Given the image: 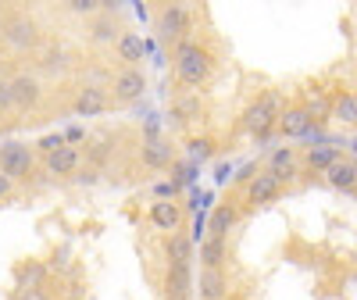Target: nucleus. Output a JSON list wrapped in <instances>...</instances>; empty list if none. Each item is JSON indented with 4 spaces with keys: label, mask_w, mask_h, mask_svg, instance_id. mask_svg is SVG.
Here are the masks:
<instances>
[{
    "label": "nucleus",
    "mask_w": 357,
    "mask_h": 300,
    "mask_svg": "<svg viewBox=\"0 0 357 300\" xmlns=\"http://www.w3.org/2000/svg\"><path fill=\"white\" fill-rule=\"evenodd\" d=\"M11 193H15V179H8L4 172H0V200L11 197Z\"/></svg>",
    "instance_id": "obj_29"
},
{
    "label": "nucleus",
    "mask_w": 357,
    "mask_h": 300,
    "mask_svg": "<svg viewBox=\"0 0 357 300\" xmlns=\"http://www.w3.org/2000/svg\"><path fill=\"white\" fill-rule=\"evenodd\" d=\"M165 254H168L172 268H190L193 264V239L183 236V232H172L168 243H165Z\"/></svg>",
    "instance_id": "obj_13"
},
{
    "label": "nucleus",
    "mask_w": 357,
    "mask_h": 300,
    "mask_svg": "<svg viewBox=\"0 0 357 300\" xmlns=\"http://www.w3.org/2000/svg\"><path fill=\"white\" fill-rule=\"evenodd\" d=\"M190 29V11L183 4H168L161 15H158V33L161 40H178Z\"/></svg>",
    "instance_id": "obj_10"
},
{
    "label": "nucleus",
    "mask_w": 357,
    "mask_h": 300,
    "mask_svg": "<svg viewBox=\"0 0 357 300\" xmlns=\"http://www.w3.org/2000/svg\"><path fill=\"white\" fill-rule=\"evenodd\" d=\"M240 222V211H236L232 204H222V207H215V215H211V236H222L225 239V232Z\"/></svg>",
    "instance_id": "obj_24"
},
{
    "label": "nucleus",
    "mask_w": 357,
    "mask_h": 300,
    "mask_svg": "<svg viewBox=\"0 0 357 300\" xmlns=\"http://www.w3.org/2000/svg\"><path fill=\"white\" fill-rule=\"evenodd\" d=\"M0 172H4L8 179H25L29 172H33V150H29L25 143H8L0 147Z\"/></svg>",
    "instance_id": "obj_4"
},
{
    "label": "nucleus",
    "mask_w": 357,
    "mask_h": 300,
    "mask_svg": "<svg viewBox=\"0 0 357 300\" xmlns=\"http://www.w3.org/2000/svg\"><path fill=\"white\" fill-rule=\"evenodd\" d=\"M282 93L279 89H264V93L254 100V104H247L243 107V114H240V126H243V133H250L254 140H272V133H275V126H279V118H282Z\"/></svg>",
    "instance_id": "obj_1"
},
{
    "label": "nucleus",
    "mask_w": 357,
    "mask_h": 300,
    "mask_svg": "<svg viewBox=\"0 0 357 300\" xmlns=\"http://www.w3.org/2000/svg\"><path fill=\"white\" fill-rule=\"evenodd\" d=\"M336 161H343L340 158V147H307V154H304V165H307V172H329Z\"/></svg>",
    "instance_id": "obj_15"
},
{
    "label": "nucleus",
    "mask_w": 357,
    "mask_h": 300,
    "mask_svg": "<svg viewBox=\"0 0 357 300\" xmlns=\"http://www.w3.org/2000/svg\"><path fill=\"white\" fill-rule=\"evenodd\" d=\"M158 197H175V183H161L158 186Z\"/></svg>",
    "instance_id": "obj_30"
},
{
    "label": "nucleus",
    "mask_w": 357,
    "mask_h": 300,
    "mask_svg": "<svg viewBox=\"0 0 357 300\" xmlns=\"http://www.w3.org/2000/svg\"><path fill=\"white\" fill-rule=\"evenodd\" d=\"M282 183H286V179H282L279 172L264 168V172H257L250 183H247V200H250V204H268V200H275V197L282 193Z\"/></svg>",
    "instance_id": "obj_6"
},
{
    "label": "nucleus",
    "mask_w": 357,
    "mask_h": 300,
    "mask_svg": "<svg viewBox=\"0 0 357 300\" xmlns=\"http://www.w3.org/2000/svg\"><path fill=\"white\" fill-rule=\"evenodd\" d=\"M190 293H193V268H168V297L190 300Z\"/></svg>",
    "instance_id": "obj_17"
},
{
    "label": "nucleus",
    "mask_w": 357,
    "mask_h": 300,
    "mask_svg": "<svg viewBox=\"0 0 357 300\" xmlns=\"http://www.w3.org/2000/svg\"><path fill=\"white\" fill-rule=\"evenodd\" d=\"M65 65H68L65 47H47V50L40 54V68H43V72H61Z\"/></svg>",
    "instance_id": "obj_25"
},
{
    "label": "nucleus",
    "mask_w": 357,
    "mask_h": 300,
    "mask_svg": "<svg viewBox=\"0 0 357 300\" xmlns=\"http://www.w3.org/2000/svg\"><path fill=\"white\" fill-rule=\"evenodd\" d=\"M89 40H93V43H118V40H122V33L114 29V22H111L107 11L89 22Z\"/></svg>",
    "instance_id": "obj_21"
},
{
    "label": "nucleus",
    "mask_w": 357,
    "mask_h": 300,
    "mask_svg": "<svg viewBox=\"0 0 357 300\" xmlns=\"http://www.w3.org/2000/svg\"><path fill=\"white\" fill-rule=\"evenodd\" d=\"M325 179H329V186L336 190H357V161H336L329 172H325Z\"/></svg>",
    "instance_id": "obj_16"
},
{
    "label": "nucleus",
    "mask_w": 357,
    "mask_h": 300,
    "mask_svg": "<svg viewBox=\"0 0 357 300\" xmlns=\"http://www.w3.org/2000/svg\"><path fill=\"white\" fill-rule=\"evenodd\" d=\"M333 118H340L347 126H357V93H350V89L336 93L333 97Z\"/></svg>",
    "instance_id": "obj_22"
},
{
    "label": "nucleus",
    "mask_w": 357,
    "mask_h": 300,
    "mask_svg": "<svg viewBox=\"0 0 357 300\" xmlns=\"http://www.w3.org/2000/svg\"><path fill=\"white\" fill-rule=\"evenodd\" d=\"M190 154L197 161H207L211 158V140H190Z\"/></svg>",
    "instance_id": "obj_27"
},
{
    "label": "nucleus",
    "mask_w": 357,
    "mask_h": 300,
    "mask_svg": "<svg viewBox=\"0 0 357 300\" xmlns=\"http://www.w3.org/2000/svg\"><path fill=\"white\" fill-rule=\"evenodd\" d=\"M200 297L204 300H225V276H222V268H200Z\"/></svg>",
    "instance_id": "obj_18"
},
{
    "label": "nucleus",
    "mask_w": 357,
    "mask_h": 300,
    "mask_svg": "<svg viewBox=\"0 0 357 300\" xmlns=\"http://www.w3.org/2000/svg\"><path fill=\"white\" fill-rule=\"evenodd\" d=\"M215 65H218L215 54L204 50L200 43H193V40H178L175 43V75H178V82H186V86L211 82Z\"/></svg>",
    "instance_id": "obj_2"
},
{
    "label": "nucleus",
    "mask_w": 357,
    "mask_h": 300,
    "mask_svg": "<svg viewBox=\"0 0 357 300\" xmlns=\"http://www.w3.org/2000/svg\"><path fill=\"white\" fill-rule=\"evenodd\" d=\"M82 154H79V147H61V150H54V154H47V175H72L79 168Z\"/></svg>",
    "instance_id": "obj_11"
},
{
    "label": "nucleus",
    "mask_w": 357,
    "mask_h": 300,
    "mask_svg": "<svg viewBox=\"0 0 357 300\" xmlns=\"http://www.w3.org/2000/svg\"><path fill=\"white\" fill-rule=\"evenodd\" d=\"M139 158H143L146 168H165V165H172V147L165 140H146L143 150H139Z\"/></svg>",
    "instance_id": "obj_19"
},
{
    "label": "nucleus",
    "mask_w": 357,
    "mask_h": 300,
    "mask_svg": "<svg viewBox=\"0 0 357 300\" xmlns=\"http://www.w3.org/2000/svg\"><path fill=\"white\" fill-rule=\"evenodd\" d=\"M143 89H146V79H143L139 68H122V72H114V79H111V93H114V100H122V104L139 100Z\"/></svg>",
    "instance_id": "obj_7"
},
{
    "label": "nucleus",
    "mask_w": 357,
    "mask_h": 300,
    "mask_svg": "<svg viewBox=\"0 0 357 300\" xmlns=\"http://www.w3.org/2000/svg\"><path fill=\"white\" fill-rule=\"evenodd\" d=\"M4 29H8V18H4V15H0V36H4Z\"/></svg>",
    "instance_id": "obj_31"
},
{
    "label": "nucleus",
    "mask_w": 357,
    "mask_h": 300,
    "mask_svg": "<svg viewBox=\"0 0 357 300\" xmlns=\"http://www.w3.org/2000/svg\"><path fill=\"white\" fill-rule=\"evenodd\" d=\"M143 54H146V43L139 33H122V40L114 43V57L126 61V68H136V61H143Z\"/></svg>",
    "instance_id": "obj_12"
},
{
    "label": "nucleus",
    "mask_w": 357,
    "mask_h": 300,
    "mask_svg": "<svg viewBox=\"0 0 357 300\" xmlns=\"http://www.w3.org/2000/svg\"><path fill=\"white\" fill-rule=\"evenodd\" d=\"M15 111V93H11V82L0 79V114H8Z\"/></svg>",
    "instance_id": "obj_26"
},
{
    "label": "nucleus",
    "mask_w": 357,
    "mask_h": 300,
    "mask_svg": "<svg viewBox=\"0 0 357 300\" xmlns=\"http://www.w3.org/2000/svg\"><path fill=\"white\" fill-rule=\"evenodd\" d=\"M222 261H225V239L222 236L200 239V264L204 268H222Z\"/></svg>",
    "instance_id": "obj_20"
},
{
    "label": "nucleus",
    "mask_w": 357,
    "mask_h": 300,
    "mask_svg": "<svg viewBox=\"0 0 357 300\" xmlns=\"http://www.w3.org/2000/svg\"><path fill=\"white\" fill-rule=\"evenodd\" d=\"M4 43L11 50H33L40 47V25L25 15H11L8 18V29H4Z\"/></svg>",
    "instance_id": "obj_3"
},
{
    "label": "nucleus",
    "mask_w": 357,
    "mask_h": 300,
    "mask_svg": "<svg viewBox=\"0 0 357 300\" xmlns=\"http://www.w3.org/2000/svg\"><path fill=\"white\" fill-rule=\"evenodd\" d=\"M0 72H4V54H0Z\"/></svg>",
    "instance_id": "obj_32"
},
{
    "label": "nucleus",
    "mask_w": 357,
    "mask_h": 300,
    "mask_svg": "<svg viewBox=\"0 0 357 300\" xmlns=\"http://www.w3.org/2000/svg\"><path fill=\"white\" fill-rule=\"evenodd\" d=\"M268 168L279 172L282 179H293V175H296V150H293V147H279V150H272V158H268Z\"/></svg>",
    "instance_id": "obj_23"
},
{
    "label": "nucleus",
    "mask_w": 357,
    "mask_h": 300,
    "mask_svg": "<svg viewBox=\"0 0 357 300\" xmlns=\"http://www.w3.org/2000/svg\"><path fill=\"white\" fill-rule=\"evenodd\" d=\"M107 89L104 86H82L79 93H75V100H72V111L79 114V118H93V114H100V111H107Z\"/></svg>",
    "instance_id": "obj_8"
},
{
    "label": "nucleus",
    "mask_w": 357,
    "mask_h": 300,
    "mask_svg": "<svg viewBox=\"0 0 357 300\" xmlns=\"http://www.w3.org/2000/svg\"><path fill=\"white\" fill-rule=\"evenodd\" d=\"M8 82H11V93H15V107H18V111H33V107H40V100H43V86H40L36 75L18 72V75L8 79Z\"/></svg>",
    "instance_id": "obj_5"
},
{
    "label": "nucleus",
    "mask_w": 357,
    "mask_h": 300,
    "mask_svg": "<svg viewBox=\"0 0 357 300\" xmlns=\"http://www.w3.org/2000/svg\"><path fill=\"white\" fill-rule=\"evenodd\" d=\"M311 126H314V118H311L301 104H296V107H286V111H282L275 133H279V136H286V140H304Z\"/></svg>",
    "instance_id": "obj_9"
},
{
    "label": "nucleus",
    "mask_w": 357,
    "mask_h": 300,
    "mask_svg": "<svg viewBox=\"0 0 357 300\" xmlns=\"http://www.w3.org/2000/svg\"><path fill=\"white\" fill-rule=\"evenodd\" d=\"M89 161L104 165V161H107V147H104V143H93V147H89Z\"/></svg>",
    "instance_id": "obj_28"
},
{
    "label": "nucleus",
    "mask_w": 357,
    "mask_h": 300,
    "mask_svg": "<svg viewBox=\"0 0 357 300\" xmlns=\"http://www.w3.org/2000/svg\"><path fill=\"white\" fill-rule=\"evenodd\" d=\"M151 222L165 232H178V225H183V211H178V204L172 200H154L151 204Z\"/></svg>",
    "instance_id": "obj_14"
}]
</instances>
